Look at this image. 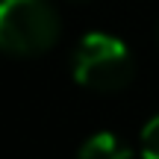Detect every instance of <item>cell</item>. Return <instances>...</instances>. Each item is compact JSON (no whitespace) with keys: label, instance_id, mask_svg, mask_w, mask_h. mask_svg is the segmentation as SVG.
<instances>
[{"label":"cell","instance_id":"obj_2","mask_svg":"<svg viewBox=\"0 0 159 159\" xmlns=\"http://www.w3.org/2000/svg\"><path fill=\"white\" fill-rule=\"evenodd\" d=\"M71 71L83 89L112 94V91H121L130 85L133 74H136V62H133L130 47L121 39L94 30L77 41Z\"/></svg>","mask_w":159,"mask_h":159},{"label":"cell","instance_id":"obj_5","mask_svg":"<svg viewBox=\"0 0 159 159\" xmlns=\"http://www.w3.org/2000/svg\"><path fill=\"white\" fill-rule=\"evenodd\" d=\"M68 3H91V0H68Z\"/></svg>","mask_w":159,"mask_h":159},{"label":"cell","instance_id":"obj_3","mask_svg":"<svg viewBox=\"0 0 159 159\" xmlns=\"http://www.w3.org/2000/svg\"><path fill=\"white\" fill-rule=\"evenodd\" d=\"M77 159H136V156L115 133H94L91 139H85Z\"/></svg>","mask_w":159,"mask_h":159},{"label":"cell","instance_id":"obj_4","mask_svg":"<svg viewBox=\"0 0 159 159\" xmlns=\"http://www.w3.org/2000/svg\"><path fill=\"white\" fill-rule=\"evenodd\" d=\"M142 159H159V115H153L142 130Z\"/></svg>","mask_w":159,"mask_h":159},{"label":"cell","instance_id":"obj_6","mask_svg":"<svg viewBox=\"0 0 159 159\" xmlns=\"http://www.w3.org/2000/svg\"><path fill=\"white\" fill-rule=\"evenodd\" d=\"M156 41H159V24H156Z\"/></svg>","mask_w":159,"mask_h":159},{"label":"cell","instance_id":"obj_1","mask_svg":"<svg viewBox=\"0 0 159 159\" xmlns=\"http://www.w3.org/2000/svg\"><path fill=\"white\" fill-rule=\"evenodd\" d=\"M62 21L50 0H0V50L39 56L59 41Z\"/></svg>","mask_w":159,"mask_h":159}]
</instances>
